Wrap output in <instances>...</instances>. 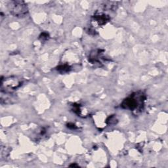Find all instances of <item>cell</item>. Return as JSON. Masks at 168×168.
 Masks as SVG:
<instances>
[{
	"mask_svg": "<svg viewBox=\"0 0 168 168\" xmlns=\"http://www.w3.org/2000/svg\"><path fill=\"white\" fill-rule=\"evenodd\" d=\"M73 111H74L75 113L77 114L78 115L80 114V112H81V110H80V106L78 105H74L73 106Z\"/></svg>",
	"mask_w": 168,
	"mask_h": 168,
	"instance_id": "9",
	"label": "cell"
},
{
	"mask_svg": "<svg viewBox=\"0 0 168 168\" xmlns=\"http://www.w3.org/2000/svg\"><path fill=\"white\" fill-rule=\"evenodd\" d=\"M56 69L57 71H59L61 73H66L70 71V70H71V66L68 65H66V64H65V65H61L57 66Z\"/></svg>",
	"mask_w": 168,
	"mask_h": 168,
	"instance_id": "6",
	"label": "cell"
},
{
	"mask_svg": "<svg viewBox=\"0 0 168 168\" xmlns=\"http://www.w3.org/2000/svg\"><path fill=\"white\" fill-rule=\"evenodd\" d=\"M147 99L146 95L141 91L133 93L121 103V107L123 109L132 111L135 114L143 112L144 109L145 102Z\"/></svg>",
	"mask_w": 168,
	"mask_h": 168,
	"instance_id": "1",
	"label": "cell"
},
{
	"mask_svg": "<svg viewBox=\"0 0 168 168\" xmlns=\"http://www.w3.org/2000/svg\"><path fill=\"white\" fill-rule=\"evenodd\" d=\"M117 121L118 120H117L116 116H115V115H112V116H109L107 118V123L109 125H112V124H115V123H116Z\"/></svg>",
	"mask_w": 168,
	"mask_h": 168,
	"instance_id": "7",
	"label": "cell"
},
{
	"mask_svg": "<svg viewBox=\"0 0 168 168\" xmlns=\"http://www.w3.org/2000/svg\"><path fill=\"white\" fill-rule=\"evenodd\" d=\"M23 81L17 77H9L5 79L1 78V93H12L13 91L21 86Z\"/></svg>",
	"mask_w": 168,
	"mask_h": 168,
	"instance_id": "3",
	"label": "cell"
},
{
	"mask_svg": "<svg viewBox=\"0 0 168 168\" xmlns=\"http://www.w3.org/2000/svg\"><path fill=\"white\" fill-rule=\"evenodd\" d=\"M67 125H68L67 127L68 128H70V129H76V125H75L74 124H73V123H68Z\"/></svg>",
	"mask_w": 168,
	"mask_h": 168,
	"instance_id": "10",
	"label": "cell"
},
{
	"mask_svg": "<svg viewBox=\"0 0 168 168\" xmlns=\"http://www.w3.org/2000/svg\"><path fill=\"white\" fill-rule=\"evenodd\" d=\"M103 51L101 49L93 50L90 53L89 56V61L92 64H97L100 63V60L103 58L102 54Z\"/></svg>",
	"mask_w": 168,
	"mask_h": 168,
	"instance_id": "5",
	"label": "cell"
},
{
	"mask_svg": "<svg viewBox=\"0 0 168 168\" xmlns=\"http://www.w3.org/2000/svg\"><path fill=\"white\" fill-rule=\"evenodd\" d=\"M49 34H47V33L46 32H43L41 33L40 36H39V39L42 41H46L47 40V39H49Z\"/></svg>",
	"mask_w": 168,
	"mask_h": 168,
	"instance_id": "8",
	"label": "cell"
},
{
	"mask_svg": "<svg viewBox=\"0 0 168 168\" xmlns=\"http://www.w3.org/2000/svg\"><path fill=\"white\" fill-rule=\"evenodd\" d=\"M8 9L11 14L17 18H23L28 13V8L23 1H11L8 3Z\"/></svg>",
	"mask_w": 168,
	"mask_h": 168,
	"instance_id": "2",
	"label": "cell"
},
{
	"mask_svg": "<svg viewBox=\"0 0 168 168\" xmlns=\"http://www.w3.org/2000/svg\"><path fill=\"white\" fill-rule=\"evenodd\" d=\"M70 167H79V165L76 164V163H73V164L70 165Z\"/></svg>",
	"mask_w": 168,
	"mask_h": 168,
	"instance_id": "11",
	"label": "cell"
},
{
	"mask_svg": "<svg viewBox=\"0 0 168 168\" xmlns=\"http://www.w3.org/2000/svg\"><path fill=\"white\" fill-rule=\"evenodd\" d=\"M110 16L105 14H95L92 17L93 21L95 22L99 26H103L110 21Z\"/></svg>",
	"mask_w": 168,
	"mask_h": 168,
	"instance_id": "4",
	"label": "cell"
}]
</instances>
